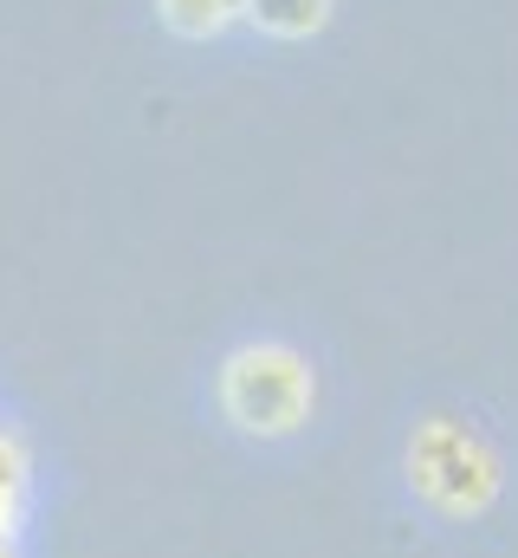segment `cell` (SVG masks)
<instances>
[{
    "label": "cell",
    "instance_id": "2",
    "mask_svg": "<svg viewBox=\"0 0 518 558\" xmlns=\"http://www.w3.org/2000/svg\"><path fill=\"white\" fill-rule=\"evenodd\" d=\"M408 487L447 513V520H467V513H486L499 500V454L467 428V422H421L408 435Z\"/></svg>",
    "mask_w": 518,
    "mask_h": 558
},
{
    "label": "cell",
    "instance_id": "1",
    "mask_svg": "<svg viewBox=\"0 0 518 558\" xmlns=\"http://www.w3.org/2000/svg\"><path fill=\"white\" fill-rule=\"evenodd\" d=\"M318 410V371L292 344H240L221 364V416L247 441H285Z\"/></svg>",
    "mask_w": 518,
    "mask_h": 558
},
{
    "label": "cell",
    "instance_id": "3",
    "mask_svg": "<svg viewBox=\"0 0 518 558\" xmlns=\"http://www.w3.org/2000/svg\"><path fill=\"white\" fill-rule=\"evenodd\" d=\"M254 13L266 26H279V33H305V26H318V0H254Z\"/></svg>",
    "mask_w": 518,
    "mask_h": 558
}]
</instances>
